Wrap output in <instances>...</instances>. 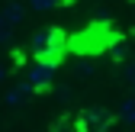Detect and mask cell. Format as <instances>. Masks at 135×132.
Here are the masks:
<instances>
[{
    "label": "cell",
    "mask_w": 135,
    "mask_h": 132,
    "mask_svg": "<svg viewBox=\"0 0 135 132\" xmlns=\"http://www.w3.org/2000/svg\"><path fill=\"white\" fill-rule=\"evenodd\" d=\"M0 16L7 20V26H13V23H20V20H23V7H16V3H7Z\"/></svg>",
    "instance_id": "cell-1"
},
{
    "label": "cell",
    "mask_w": 135,
    "mask_h": 132,
    "mask_svg": "<svg viewBox=\"0 0 135 132\" xmlns=\"http://www.w3.org/2000/svg\"><path fill=\"white\" fill-rule=\"evenodd\" d=\"M36 58L48 68V64H58V61H61V52H58V48H39V55H36Z\"/></svg>",
    "instance_id": "cell-2"
},
{
    "label": "cell",
    "mask_w": 135,
    "mask_h": 132,
    "mask_svg": "<svg viewBox=\"0 0 135 132\" xmlns=\"http://www.w3.org/2000/svg\"><path fill=\"white\" fill-rule=\"evenodd\" d=\"M119 119L129 122V126H135V100H122V106H119Z\"/></svg>",
    "instance_id": "cell-3"
},
{
    "label": "cell",
    "mask_w": 135,
    "mask_h": 132,
    "mask_svg": "<svg viewBox=\"0 0 135 132\" xmlns=\"http://www.w3.org/2000/svg\"><path fill=\"white\" fill-rule=\"evenodd\" d=\"M29 87H32V84H29V81H26V84H20V87H13V90L7 93V103H20V100H23V97L29 93Z\"/></svg>",
    "instance_id": "cell-4"
},
{
    "label": "cell",
    "mask_w": 135,
    "mask_h": 132,
    "mask_svg": "<svg viewBox=\"0 0 135 132\" xmlns=\"http://www.w3.org/2000/svg\"><path fill=\"white\" fill-rule=\"evenodd\" d=\"M48 77H52V71H48V68H45V64H39V68H36V71H32V74H29V84H45V81H48Z\"/></svg>",
    "instance_id": "cell-5"
},
{
    "label": "cell",
    "mask_w": 135,
    "mask_h": 132,
    "mask_svg": "<svg viewBox=\"0 0 135 132\" xmlns=\"http://www.w3.org/2000/svg\"><path fill=\"white\" fill-rule=\"evenodd\" d=\"M32 3V10H52V7H58L61 0H29Z\"/></svg>",
    "instance_id": "cell-6"
},
{
    "label": "cell",
    "mask_w": 135,
    "mask_h": 132,
    "mask_svg": "<svg viewBox=\"0 0 135 132\" xmlns=\"http://www.w3.org/2000/svg\"><path fill=\"white\" fill-rule=\"evenodd\" d=\"M10 39V26H7V20H3V16H0V45H3Z\"/></svg>",
    "instance_id": "cell-7"
},
{
    "label": "cell",
    "mask_w": 135,
    "mask_h": 132,
    "mask_svg": "<svg viewBox=\"0 0 135 132\" xmlns=\"http://www.w3.org/2000/svg\"><path fill=\"white\" fill-rule=\"evenodd\" d=\"M48 42V32H36V36H32V45H36V48H42Z\"/></svg>",
    "instance_id": "cell-8"
},
{
    "label": "cell",
    "mask_w": 135,
    "mask_h": 132,
    "mask_svg": "<svg viewBox=\"0 0 135 132\" xmlns=\"http://www.w3.org/2000/svg\"><path fill=\"white\" fill-rule=\"evenodd\" d=\"M74 74H77V77H80V74L87 77V74H93V68H90V64H77V68H74Z\"/></svg>",
    "instance_id": "cell-9"
},
{
    "label": "cell",
    "mask_w": 135,
    "mask_h": 132,
    "mask_svg": "<svg viewBox=\"0 0 135 132\" xmlns=\"http://www.w3.org/2000/svg\"><path fill=\"white\" fill-rule=\"evenodd\" d=\"M0 81H3V64H0Z\"/></svg>",
    "instance_id": "cell-10"
},
{
    "label": "cell",
    "mask_w": 135,
    "mask_h": 132,
    "mask_svg": "<svg viewBox=\"0 0 135 132\" xmlns=\"http://www.w3.org/2000/svg\"><path fill=\"white\" fill-rule=\"evenodd\" d=\"M129 132H135V126H132V129H129Z\"/></svg>",
    "instance_id": "cell-11"
}]
</instances>
